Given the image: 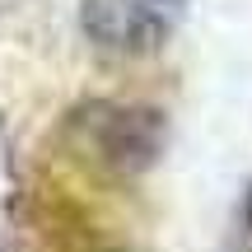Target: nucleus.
<instances>
[{"mask_svg":"<svg viewBox=\"0 0 252 252\" xmlns=\"http://www.w3.org/2000/svg\"><path fill=\"white\" fill-rule=\"evenodd\" d=\"M80 145L89 150L94 163L112 173H145L163 159L168 150V117L150 103H122V98H98L70 117Z\"/></svg>","mask_w":252,"mask_h":252,"instance_id":"obj_1","label":"nucleus"},{"mask_svg":"<svg viewBox=\"0 0 252 252\" xmlns=\"http://www.w3.org/2000/svg\"><path fill=\"white\" fill-rule=\"evenodd\" d=\"M191 0H84L80 28L103 56H150L168 47Z\"/></svg>","mask_w":252,"mask_h":252,"instance_id":"obj_2","label":"nucleus"},{"mask_svg":"<svg viewBox=\"0 0 252 252\" xmlns=\"http://www.w3.org/2000/svg\"><path fill=\"white\" fill-rule=\"evenodd\" d=\"M243 229H248V238H252V182H248V196H243Z\"/></svg>","mask_w":252,"mask_h":252,"instance_id":"obj_3","label":"nucleus"}]
</instances>
